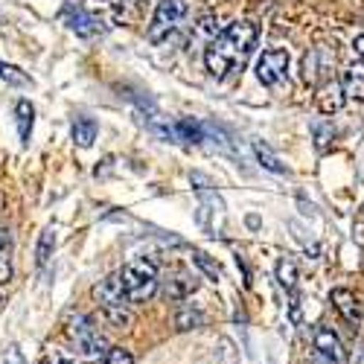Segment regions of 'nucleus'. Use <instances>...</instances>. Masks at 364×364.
<instances>
[{"mask_svg":"<svg viewBox=\"0 0 364 364\" xmlns=\"http://www.w3.org/2000/svg\"><path fill=\"white\" fill-rule=\"evenodd\" d=\"M257 36H259V29H257L254 21H236L225 29L222 36L210 38V44L204 50L207 73L216 76V79H228V76L239 73L242 68H245L248 55L254 53Z\"/></svg>","mask_w":364,"mask_h":364,"instance_id":"nucleus-1","label":"nucleus"},{"mask_svg":"<svg viewBox=\"0 0 364 364\" xmlns=\"http://www.w3.org/2000/svg\"><path fill=\"white\" fill-rule=\"evenodd\" d=\"M119 280H123V289H126V297L129 303H146L151 294L158 291V265L151 259H132L123 271H119Z\"/></svg>","mask_w":364,"mask_h":364,"instance_id":"nucleus-2","label":"nucleus"},{"mask_svg":"<svg viewBox=\"0 0 364 364\" xmlns=\"http://www.w3.org/2000/svg\"><path fill=\"white\" fill-rule=\"evenodd\" d=\"M68 338H70V347L73 353L82 358V361H100L102 355H108V341L97 332V326L90 323L85 315H73L70 323H68Z\"/></svg>","mask_w":364,"mask_h":364,"instance_id":"nucleus-3","label":"nucleus"},{"mask_svg":"<svg viewBox=\"0 0 364 364\" xmlns=\"http://www.w3.org/2000/svg\"><path fill=\"white\" fill-rule=\"evenodd\" d=\"M94 297L100 300V306L105 309V315H108L111 323H117V326H129V323H132L129 297H126V289H123V280H119V274L105 277V280L94 289Z\"/></svg>","mask_w":364,"mask_h":364,"instance_id":"nucleus-4","label":"nucleus"},{"mask_svg":"<svg viewBox=\"0 0 364 364\" xmlns=\"http://www.w3.org/2000/svg\"><path fill=\"white\" fill-rule=\"evenodd\" d=\"M184 15H187V0H161L155 15H151V23H149V41L164 44L181 26Z\"/></svg>","mask_w":364,"mask_h":364,"instance_id":"nucleus-5","label":"nucleus"},{"mask_svg":"<svg viewBox=\"0 0 364 364\" xmlns=\"http://www.w3.org/2000/svg\"><path fill=\"white\" fill-rule=\"evenodd\" d=\"M332 68H336V50L326 47V44H318L303 55V79H306L312 87L326 85L332 79Z\"/></svg>","mask_w":364,"mask_h":364,"instance_id":"nucleus-6","label":"nucleus"},{"mask_svg":"<svg viewBox=\"0 0 364 364\" xmlns=\"http://www.w3.org/2000/svg\"><path fill=\"white\" fill-rule=\"evenodd\" d=\"M257 79L265 87H277L289 82V53L286 50H265L257 62Z\"/></svg>","mask_w":364,"mask_h":364,"instance_id":"nucleus-7","label":"nucleus"},{"mask_svg":"<svg viewBox=\"0 0 364 364\" xmlns=\"http://www.w3.org/2000/svg\"><path fill=\"white\" fill-rule=\"evenodd\" d=\"M315 364H347V353L341 338L329 326L315 329Z\"/></svg>","mask_w":364,"mask_h":364,"instance_id":"nucleus-8","label":"nucleus"},{"mask_svg":"<svg viewBox=\"0 0 364 364\" xmlns=\"http://www.w3.org/2000/svg\"><path fill=\"white\" fill-rule=\"evenodd\" d=\"M62 21L68 23L70 33H76V36H82V38H94L97 33H102V21H100L97 15L85 12L82 6H73V4H68V6L62 9Z\"/></svg>","mask_w":364,"mask_h":364,"instance_id":"nucleus-9","label":"nucleus"},{"mask_svg":"<svg viewBox=\"0 0 364 364\" xmlns=\"http://www.w3.org/2000/svg\"><path fill=\"white\" fill-rule=\"evenodd\" d=\"M341 90L347 100L364 102V62H353L341 73Z\"/></svg>","mask_w":364,"mask_h":364,"instance_id":"nucleus-10","label":"nucleus"},{"mask_svg":"<svg viewBox=\"0 0 364 364\" xmlns=\"http://www.w3.org/2000/svg\"><path fill=\"white\" fill-rule=\"evenodd\" d=\"M196 289H198V280L184 268H175L166 280V297H172V300H187Z\"/></svg>","mask_w":364,"mask_h":364,"instance_id":"nucleus-11","label":"nucleus"},{"mask_svg":"<svg viewBox=\"0 0 364 364\" xmlns=\"http://www.w3.org/2000/svg\"><path fill=\"white\" fill-rule=\"evenodd\" d=\"M344 90H341V82H326V85H321L318 87V94H315V102H318V108H321V114H336V111H341V105H344Z\"/></svg>","mask_w":364,"mask_h":364,"instance_id":"nucleus-12","label":"nucleus"},{"mask_svg":"<svg viewBox=\"0 0 364 364\" xmlns=\"http://www.w3.org/2000/svg\"><path fill=\"white\" fill-rule=\"evenodd\" d=\"M329 300H332V306H336L338 312H341V318L347 321V323H358L361 321V306H358V297L350 291V289H336L329 294Z\"/></svg>","mask_w":364,"mask_h":364,"instance_id":"nucleus-13","label":"nucleus"},{"mask_svg":"<svg viewBox=\"0 0 364 364\" xmlns=\"http://www.w3.org/2000/svg\"><path fill=\"white\" fill-rule=\"evenodd\" d=\"M175 134L184 140V143H196V146H198V143L207 140V126L198 123V119H193V117H184V119H178Z\"/></svg>","mask_w":364,"mask_h":364,"instance_id":"nucleus-14","label":"nucleus"},{"mask_svg":"<svg viewBox=\"0 0 364 364\" xmlns=\"http://www.w3.org/2000/svg\"><path fill=\"white\" fill-rule=\"evenodd\" d=\"M15 119H18L21 143H29V134H33V123H36V108L29 105L26 100H21V102L15 105Z\"/></svg>","mask_w":364,"mask_h":364,"instance_id":"nucleus-15","label":"nucleus"},{"mask_svg":"<svg viewBox=\"0 0 364 364\" xmlns=\"http://www.w3.org/2000/svg\"><path fill=\"white\" fill-rule=\"evenodd\" d=\"M73 140H76V146H82V149H87V146H94V140H97V123L90 117H79L76 123H73Z\"/></svg>","mask_w":364,"mask_h":364,"instance_id":"nucleus-16","label":"nucleus"},{"mask_svg":"<svg viewBox=\"0 0 364 364\" xmlns=\"http://www.w3.org/2000/svg\"><path fill=\"white\" fill-rule=\"evenodd\" d=\"M254 155H257V161H259V166L262 169H268V172H274V175H286V166L280 164V158L274 155V151H271L265 143H254Z\"/></svg>","mask_w":364,"mask_h":364,"instance_id":"nucleus-17","label":"nucleus"},{"mask_svg":"<svg viewBox=\"0 0 364 364\" xmlns=\"http://www.w3.org/2000/svg\"><path fill=\"white\" fill-rule=\"evenodd\" d=\"M53 251H55V230L47 228V230L41 233V239H38V251H36V262H38V268H44V265L50 262Z\"/></svg>","mask_w":364,"mask_h":364,"instance_id":"nucleus-18","label":"nucleus"},{"mask_svg":"<svg viewBox=\"0 0 364 364\" xmlns=\"http://www.w3.org/2000/svg\"><path fill=\"white\" fill-rule=\"evenodd\" d=\"M277 280L286 291H294V283H297V265L291 259H280L277 262Z\"/></svg>","mask_w":364,"mask_h":364,"instance_id":"nucleus-19","label":"nucleus"},{"mask_svg":"<svg viewBox=\"0 0 364 364\" xmlns=\"http://www.w3.org/2000/svg\"><path fill=\"white\" fill-rule=\"evenodd\" d=\"M175 323H178V329H196V326L204 323V312L201 309H193V306H184V309L178 312Z\"/></svg>","mask_w":364,"mask_h":364,"instance_id":"nucleus-20","label":"nucleus"},{"mask_svg":"<svg viewBox=\"0 0 364 364\" xmlns=\"http://www.w3.org/2000/svg\"><path fill=\"white\" fill-rule=\"evenodd\" d=\"M193 259H196V265H198V268L204 271V274H207L210 280H219V277H222V271H219V265H216L213 259H210L207 254H201V251H196V254H193Z\"/></svg>","mask_w":364,"mask_h":364,"instance_id":"nucleus-21","label":"nucleus"},{"mask_svg":"<svg viewBox=\"0 0 364 364\" xmlns=\"http://www.w3.org/2000/svg\"><path fill=\"white\" fill-rule=\"evenodd\" d=\"M332 126H326V123H315V146H318V151H326L329 149V143H332Z\"/></svg>","mask_w":364,"mask_h":364,"instance_id":"nucleus-22","label":"nucleus"},{"mask_svg":"<svg viewBox=\"0 0 364 364\" xmlns=\"http://www.w3.org/2000/svg\"><path fill=\"white\" fill-rule=\"evenodd\" d=\"M0 79L4 82H9V85H29V79L18 70V68H12V65H4L0 62Z\"/></svg>","mask_w":364,"mask_h":364,"instance_id":"nucleus-23","label":"nucleus"},{"mask_svg":"<svg viewBox=\"0 0 364 364\" xmlns=\"http://www.w3.org/2000/svg\"><path fill=\"white\" fill-rule=\"evenodd\" d=\"M105 364H134V358H132V353H129V350L114 347V350L105 355Z\"/></svg>","mask_w":364,"mask_h":364,"instance_id":"nucleus-24","label":"nucleus"},{"mask_svg":"<svg viewBox=\"0 0 364 364\" xmlns=\"http://www.w3.org/2000/svg\"><path fill=\"white\" fill-rule=\"evenodd\" d=\"M4 364H26V358H23V353H21V347H18V344H12V347L6 350Z\"/></svg>","mask_w":364,"mask_h":364,"instance_id":"nucleus-25","label":"nucleus"},{"mask_svg":"<svg viewBox=\"0 0 364 364\" xmlns=\"http://www.w3.org/2000/svg\"><path fill=\"white\" fill-rule=\"evenodd\" d=\"M9 277H12V262H9V257L0 254V286L9 283Z\"/></svg>","mask_w":364,"mask_h":364,"instance_id":"nucleus-26","label":"nucleus"},{"mask_svg":"<svg viewBox=\"0 0 364 364\" xmlns=\"http://www.w3.org/2000/svg\"><path fill=\"white\" fill-rule=\"evenodd\" d=\"M355 53H358V58L364 62V36H358V38H355Z\"/></svg>","mask_w":364,"mask_h":364,"instance_id":"nucleus-27","label":"nucleus"},{"mask_svg":"<svg viewBox=\"0 0 364 364\" xmlns=\"http://www.w3.org/2000/svg\"><path fill=\"white\" fill-rule=\"evenodd\" d=\"M6 239H9V233H6V228H4V225H0V248L6 245Z\"/></svg>","mask_w":364,"mask_h":364,"instance_id":"nucleus-28","label":"nucleus"},{"mask_svg":"<svg viewBox=\"0 0 364 364\" xmlns=\"http://www.w3.org/2000/svg\"><path fill=\"white\" fill-rule=\"evenodd\" d=\"M55 364H76V361H70V358H62V361H55Z\"/></svg>","mask_w":364,"mask_h":364,"instance_id":"nucleus-29","label":"nucleus"},{"mask_svg":"<svg viewBox=\"0 0 364 364\" xmlns=\"http://www.w3.org/2000/svg\"><path fill=\"white\" fill-rule=\"evenodd\" d=\"M361 216H364V207H361Z\"/></svg>","mask_w":364,"mask_h":364,"instance_id":"nucleus-30","label":"nucleus"}]
</instances>
